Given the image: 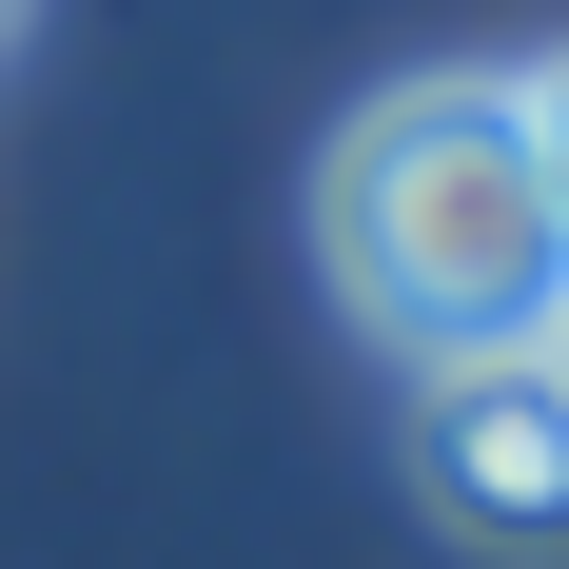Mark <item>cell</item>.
I'll return each mask as SVG.
<instances>
[{
	"label": "cell",
	"mask_w": 569,
	"mask_h": 569,
	"mask_svg": "<svg viewBox=\"0 0 569 569\" xmlns=\"http://www.w3.org/2000/svg\"><path fill=\"white\" fill-rule=\"evenodd\" d=\"M315 256H335V315L393 373L550 353L569 217H550V177H530L511 79H393V99H353L335 158H315Z\"/></svg>",
	"instance_id": "obj_1"
},
{
	"label": "cell",
	"mask_w": 569,
	"mask_h": 569,
	"mask_svg": "<svg viewBox=\"0 0 569 569\" xmlns=\"http://www.w3.org/2000/svg\"><path fill=\"white\" fill-rule=\"evenodd\" d=\"M412 491L471 550H569V393H550V353L412 373Z\"/></svg>",
	"instance_id": "obj_2"
},
{
	"label": "cell",
	"mask_w": 569,
	"mask_h": 569,
	"mask_svg": "<svg viewBox=\"0 0 569 569\" xmlns=\"http://www.w3.org/2000/svg\"><path fill=\"white\" fill-rule=\"evenodd\" d=\"M511 118H530V177H550V217H569V59H511Z\"/></svg>",
	"instance_id": "obj_3"
},
{
	"label": "cell",
	"mask_w": 569,
	"mask_h": 569,
	"mask_svg": "<svg viewBox=\"0 0 569 569\" xmlns=\"http://www.w3.org/2000/svg\"><path fill=\"white\" fill-rule=\"evenodd\" d=\"M550 393H569V315H550Z\"/></svg>",
	"instance_id": "obj_4"
},
{
	"label": "cell",
	"mask_w": 569,
	"mask_h": 569,
	"mask_svg": "<svg viewBox=\"0 0 569 569\" xmlns=\"http://www.w3.org/2000/svg\"><path fill=\"white\" fill-rule=\"evenodd\" d=\"M0 40H20V0H0Z\"/></svg>",
	"instance_id": "obj_5"
}]
</instances>
